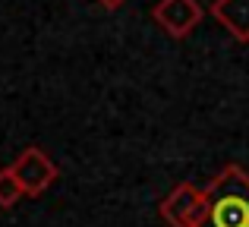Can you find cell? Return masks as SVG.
<instances>
[{"instance_id": "cell-1", "label": "cell", "mask_w": 249, "mask_h": 227, "mask_svg": "<svg viewBox=\"0 0 249 227\" xmlns=\"http://www.w3.org/2000/svg\"><path fill=\"white\" fill-rule=\"evenodd\" d=\"M199 227H249V174L240 164H227L208 183Z\"/></svg>"}, {"instance_id": "cell-2", "label": "cell", "mask_w": 249, "mask_h": 227, "mask_svg": "<svg viewBox=\"0 0 249 227\" xmlns=\"http://www.w3.org/2000/svg\"><path fill=\"white\" fill-rule=\"evenodd\" d=\"M10 171H13V177L19 180L25 196H41L57 180V164L51 161V155L38 145H29L25 152H19L16 161L10 164Z\"/></svg>"}, {"instance_id": "cell-3", "label": "cell", "mask_w": 249, "mask_h": 227, "mask_svg": "<svg viewBox=\"0 0 249 227\" xmlns=\"http://www.w3.org/2000/svg\"><path fill=\"white\" fill-rule=\"evenodd\" d=\"M202 211H205V192L196 183L183 180L161 199V218L170 227H199Z\"/></svg>"}, {"instance_id": "cell-4", "label": "cell", "mask_w": 249, "mask_h": 227, "mask_svg": "<svg viewBox=\"0 0 249 227\" xmlns=\"http://www.w3.org/2000/svg\"><path fill=\"white\" fill-rule=\"evenodd\" d=\"M202 16H205V10H202L199 0H158L152 6V19L177 41L193 35L196 25L202 22Z\"/></svg>"}, {"instance_id": "cell-5", "label": "cell", "mask_w": 249, "mask_h": 227, "mask_svg": "<svg viewBox=\"0 0 249 227\" xmlns=\"http://www.w3.org/2000/svg\"><path fill=\"white\" fill-rule=\"evenodd\" d=\"M212 16L231 32L237 41H249V0H214Z\"/></svg>"}, {"instance_id": "cell-6", "label": "cell", "mask_w": 249, "mask_h": 227, "mask_svg": "<svg viewBox=\"0 0 249 227\" xmlns=\"http://www.w3.org/2000/svg\"><path fill=\"white\" fill-rule=\"evenodd\" d=\"M22 199H25V192H22V186H19V180L13 177L10 167H3V171H0V209H13V205L22 202Z\"/></svg>"}, {"instance_id": "cell-7", "label": "cell", "mask_w": 249, "mask_h": 227, "mask_svg": "<svg viewBox=\"0 0 249 227\" xmlns=\"http://www.w3.org/2000/svg\"><path fill=\"white\" fill-rule=\"evenodd\" d=\"M98 3H101L104 10H120V6L126 3V0H98Z\"/></svg>"}]
</instances>
